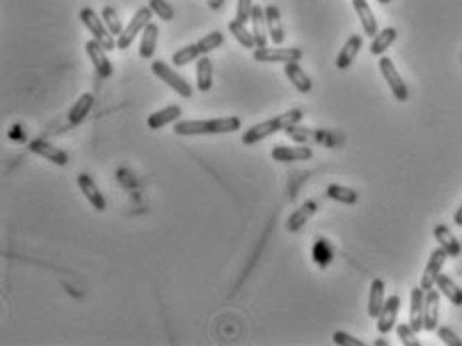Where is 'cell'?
<instances>
[{
  "instance_id": "obj_1",
  "label": "cell",
  "mask_w": 462,
  "mask_h": 346,
  "mask_svg": "<svg viewBox=\"0 0 462 346\" xmlns=\"http://www.w3.org/2000/svg\"><path fill=\"white\" fill-rule=\"evenodd\" d=\"M242 121L239 116L208 119V121H176L174 135L178 137H205V135H232L240 130Z\"/></svg>"
},
{
  "instance_id": "obj_2",
  "label": "cell",
  "mask_w": 462,
  "mask_h": 346,
  "mask_svg": "<svg viewBox=\"0 0 462 346\" xmlns=\"http://www.w3.org/2000/svg\"><path fill=\"white\" fill-rule=\"evenodd\" d=\"M302 116H305L302 110L292 108V110H286V112H282V114H278V116H273V119H268V121L258 122V124L250 126L248 130L242 132V144L253 146V144L268 139V137H273V135L280 132V130H286L292 124H298V122L302 121Z\"/></svg>"
},
{
  "instance_id": "obj_3",
  "label": "cell",
  "mask_w": 462,
  "mask_h": 346,
  "mask_svg": "<svg viewBox=\"0 0 462 346\" xmlns=\"http://www.w3.org/2000/svg\"><path fill=\"white\" fill-rule=\"evenodd\" d=\"M80 22L85 24L86 31L92 35V38H94L99 44H103L104 51H114V49H119L114 36L110 35V31L106 28L103 17H99L92 8L86 6V8L80 10Z\"/></svg>"
},
{
  "instance_id": "obj_4",
  "label": "cell",
  "mask_w": 462,
  "mask_h": 346,
  "mask_svg": "<svg viewBox=\"0 0 462 346\" xmlns=\"http://www.w3.org/2000/svg\"><path fill=\"white\" fill-rule=\"evenodd\" d=\"M153 15L154 12L151 6H142V8H138L137 15L130 18V22L126 24V28L122 31V35H120L119 40H117L119 51H126V49L135 42V38H137L140 33H144V28L151 24Z\"/></svg>"
},
{
  "instance_id": "obj_5",
  "label": "cell",
  "mask_w": 462,
  "mask_h": 346,
  "mask_svg": "<svg viewBox=\"0 0 462 346\" xmlns=\"http://www.w3.org/2000/svg\"><path fill=\"white\" fill-rule=\"evenodd\" d=\"M378 69H380V74L384 76V80H386V85L391 88V92L394 94V98H396L398 103H407V101H409V87H407V83L402 80V76H400V72L396 70L393 60H391L388 56H382V58L378 60Z\"/></svg>"
},
{
  "instance_id": "obj_6",
  "label": "cell",
  "mask_w": 462,
  "mask_h": 346,
  "mask_svg": "<svg viewBox=\"0 0 462 346\" xmlns=\"http://www.w3.org/2000/svg\"><path fill=\"white\" fill-rule=\"evenodd\" d=\"M151 69H153L154 76H158L162 83H166V85H169L176 94H180L182 98H190V96H192V92H194L192 87H190L189 83H187L176 70H172L166 62H162V60H153Z\"/></svg>"
},
{
  "instance_id": "obj_7",
  "label": "cell",
  "mask_w": 462,
  "mask_h": 346,
  "mask_svg": "<svg viewBox=\"0 0 462 346\" xmlns=\"http://www.w3.org/2000/svg\"><path fill=\"white\" fill-rule=\"evenodd\" d=\"M255 60L257 62H298L302 58L300 49H282V46H264V49H255Z\"/></svg>"
},
{
  "instance_id": "obj_8",
  "label": "cell",
  "mask_w": 462,
  "mask_h": 346,
  "mask_svg": "<svg viewBox=\"0 0 462 346\" xmlns=\"http://www.w3.org/2000/svg\"><path fill=\"white\" fill-rule=\"evenodd\" d=\"M446 259H448V254H446V250L443 246H438L436 250H432V254H430V259H428L427 268H425L422 278H420L422 291H430V288L436 286V278L443 273V266H445Z\"/></svg>"
},
{
  "instance_id": "obj_9",
  "label": "cell",
  "mask_w": 462,
  "mask_h": 346,
  "mask_svg": "<svg viewBox=\"0 0 462 346\" xmlns=\"http://www.w3.org/2000/svg\"><path fill=\"white\" fill-rule=\"evenodd\" d=\"M28 150L38 155L40 158H44V160H49V162H54L56 166H67L70 162L67 150H62V148H58V146H54V144H51V142H46V140L42 139L31 140Z\"/></svg>"
},
{
  "instance_id": "obj_10",
  "label": "cell",
  "mask_w": 462,
  "mask_h": 346,
  "mask_svg": "<svg viewBox=\"0 0 462 346\" xmlns=\"http://www.w3.org/2000/svg\"><path fill=\"white\" fill-rule=\"evenodd\" d=\"M85 51L86 54H88V58H90L94 70H96V74H99L101 78H110V76H112V62H110V58L106 56V51H104L103 44H99V42L92 38V40H88L85 44Z\"/></svg>"
},
{
  "instance_id": "obj_11",
  "label": "cell",
  "mask_w": 462,
  "mask_h": 346,
  "mask_svg": "<svg viewBox=\"0 0 462 346\" xmlns=\"http://www.w3.org/2000/svg\"><path fill=\"white\" fill-rule=\"evenodd\" d=\"M398 311H400V296L398 295L388 296L377 318V329L380 334H388V332L396 327Z\"/></svg>"
},
{
  "instance_id": "obj_12",
  "label": "cell",
  "mask_w": 462,
  "mask_h": 346,
  "mask_svg": "<svg viewBox=\"0 0 462 346\" xmlns=\"http://www.w3.org/2000/svg\"><path fill=\"white\" fill-rule=\"evenodd\" d=\"M425 298L427 291L422 286H416L411 291V312H409V325L416 332L425 330Z\"/></svg>"
},
{
  "instance_id": "obj_13",
  "label": "cell",
  "mask_w": 462,
  "mask_h": 346,
  "mask_svg": "<svg viewBox=\"0 0 462 346\" xmlns=\"http://www.w3.org/2000/svg\"><path fill=\"white\" fill-rule=\"evenodd\" d=\"M312 155L314 153L310 146H284V144H276L271 153V156L278 162H305L310 160Z\"/></svg>"
},
{
  "instance_id": "obj_14",
  "label": "cell",
  "mask_w": 462,
  "mask_h": 346,
  "mask_svg": "<svg viewBox=\"0 0 462 346\" xmlns=\"http://www.w3.org/2000/svg\"><path fill=\"white\" fill-rule=\"evenodd\" d=\"M76 180H78V187H80V191L86 196V200L90 202V207L94 208V210H99V212H104L106 210V198H104L101 189L96 187V182L86 173L78 174Z\"/></svg>"
},
{
  "instance_id": "obj_15",
  "label": "cell",
  "mask_w": 462,
  "mask_h": 346,
  "mask_svg": "<svg viewBox=\"0 0 462 346\" xmlns=\"http://www.w3.org/2000/svg\"><path fill=\"white\" fill-rule=\"evenodd\" d=\"M438 316H440V295L438 291L430 288L425 298V330L432 332L438 329Z\"/></svg>"
},
{
  "instance_id": "obj_16",
  "label": "cell",
  "mask_w": 462,
  "mask_h": 346,
  "mask_svg": "<svg viewBox=\"0 0 462 346\" xmlns=\"http://www.w3.org/2000/svg\"><path fill=\"white\" fill-rule=\"evenodd\" d=\"M180 116H182V108H180L178 104H171V106H166V108H160V110L153 112V114L146 119V126H148L151 130H160L162 126H166V124H171V122H176Z\"/></svg>"
},
{
  "instance_id": "obj_17",
  "label": "cell",
  "mask_w": 462,
  "mask_h": 346,
  "mask_svg": "<svg viewBox=\"0 0 462 346\" xmlns=\"http://www.w3.org/2000/svg\"><path fill=\"white\" fill-rule=\"evenodd\" d=\"M434 239L438 241V244L443 246L446 250V254L450 257V259H459L462 252V246L459 243V239L452 234V230L448 228L446 225H436L434 226Z\"/></svg>"
},
{
  "instance_id": "obj_18",
  "label": "cell",
  "mask_w": 462,
  "mask_h": 346,
  "mask_svg": "<svg viewBox=\"0 0 462 346\" xmlns=\"http://www.w3.org/2000/svg\"><path fill=\"white\" fill-rule=\"evenodd\" d=\"M316 210H318V205H316L314 200H307L302 207L296 208L291 216H289V220H286V230H289V232H298V230H300V228L307 225L308 220L316 214Z\"/></svg>"
},
{
  "instance_id": "obj_19",
  "label": "cell",
  "mask_w": 462,
  "mask_h": 346,
  "mask_svg": "<svg viewBox=\"0 0 462 346\" xmlns=\"http://www.w3.org/2000/svg\"><path fill=\"white\" fill-rule=\"evenodd\" d=\"M352 6H354V10H357V15H359L364 35L375 38V36L378 35V22L375 12H373V8L368 6V2H366V0H352Z\"/></svg>"
},
{
  "instance_id": "obj_20",
  "label": "cell",
  "mask_w": 462,
  "mask_h": 346,
  "mask_svg": "<svg viewBox=\"0 0 462 346\" xmlns=\"http://www.w3.org/2000/svg\"><path fill=\"white\" fill-rule=\"evenodd\" d=\"M360 49H362V36L352 35L346 42H344L343 51L339 52V56H336V69L339 70L348 69V67L354 62V58L359 56Z\"/></svg>"
},
{
  "instance_id": "obj_21",
  "label": "cell",
  "mask_w": 462,
  "mask_h": 346,
  "mask_svg": "<svg viewBox=\"0 0 462 346\" xmlns=\"http://www.w3.org/2000/svg\"><path fill=\"white\" fill-rule=\"evenodd\" d=\"M253 35H255V42H257V49H264L268 44V26H266V12L262 10V6L255 4V10H253Z\"/></svg>"
},
{
  "instance_id": "obj_22",
  "label": "cell",
  "mask_w": 462,
  "mask_h": 346,
  "mask_svg": "<svg viewBox=\"0 0 462 346\" xmlns=\"http://www.w3.org/2000/svg\"><path fill=\"white\" fill-rule=\"evenodd\" d=\"M212 83H214V67L208 54H205L196 60V88L200 92H208L212 88Z\"/></svg>"
},
{
  "instance_id": "obj_23",
  "label": "cell",
  "mask_w": 462,
  "mask_h": 346,
  "mask_svg": "<svg viewBox=\"0 0 462 346\" xmlns=\"http://www.w3.org/2000/svg\"><path fill=\"white\" fill-rule=\"evenodd\" d=\"M266 12V26H268V38L273 40L276 46H280L284 42V31H282V22H280V10L278 6L268 4L264 8Z\"/></svg>"
},
{
  "instance_id": "obj_24",
  "label": "cell",
  "mask_w": 462,
  "mask_h": 346,
  "mask_svg": "<svg viewBox=\"0 0 462 346\" xmlns=\"http://www.w3.org/2000/svg\"><path fill=\"white\" fill-rule=\"evenodd\" d=\"M284 74H286V78L291 80L298 92L307 94V92L312 90V80H310V76H308L307 72L300 69L298 62H286L284 64Z\"/></svg>"
},
{
  "instance_id": "obj_25",
  "label": "cell",
  "mask_w": 462,
  "mask_h": 346,
  "mask_svg": "<svg viewBox=\"0 0 462 346\" xmlns=\"http://www.w3.org/2000/svg\"><path fill=\"white\" fill-rule=\"evenodd\" d=\"M92 106H94V96L88 94V92H85V94L74 103V106L70 108L69 112L70 126H78V124H83V122L86 121V116L90 114Z\"/></svg>"
},
{
  "instance_id": "obj_26",
  "label": "cell",
  "mask_w": 462,
  "mask_h": 346,
  "mask_svg": "<svg viewBox=\"0 0 462 346\" xmlns=\"http://www.w3.org/2000/svg\"><path fill=\"white\" fill-rule=\"evenodd\" d=\"M384 302H386V298H384V280L375 278L373 284H370V295H368V316L370 318H378Z\"/></svg>"
},
{
  "instance_id": "obj_27",
  "label": "cell",
  "mask_w": 462,
  "mask_h": 346,
  "mask_svg": "<svg viewBox=\"0 0 462 346\" xmlns=\"http://www.w3.org/2000/svg\"><path fill=\"white\" fill-rule=\"evenodd\" d=\"M228 31H230V35L237 38V42H239L240 46H244V49H248V51H255V49H257L255 35H253V31L246 28L244 22H240L237 18L230 20V22H228Z\"/></svg>"
},
{
  "instance_id": "obj_28",
  "label": "cell",
  "mask_w": 462,
  "mask_h": 346,
  "mask_svg": "<svg viewBox=\"0 0 462 346\" xmlns=\"http://www.w3.org/2000/svg\"><path fill=\"white\" fill-rule=\"evenodd\" d=\"M156 44H158V26L151 22L140 38V46H138V54L140 58H153V54L156 52Z\"/></svg>"
},
{
  "instance_id": "obj_29",
  "label": "cell",
  "mask_w": 462,
  "mask_h": 346,
  "mask_svg": "<svg viewBox=\"0 0 462 346\" xmlns=\"http://www.w3.org/2000/svg\"><path fill=\"white\" fill-rule=\"evenodd\" d=\"M436 286H438V291H440L454 306H462V288L452 278L440 273L438 278H436Z\"/></svg>"
},
{
  "instance_id": "obj_30",
  "label": "cell",
  "mask_w": 462,
  "mask_h": 346,
  "mask_svg": "<svg viewBox=\"0 0 462 346\" xmlns=\"http://www.w3.org/2000/svg\"><path fill=\"white\" fill-rule=\"evenodd\" d=\"M312 260L316 262L318 268L330 266L332 260H334V248H332V244L328 243L326 239H318V241L314 243V246H312Z\"/></svg>"
},
{
  "instance_id": "obj_31",
  "label": "cell",
  "mask_w": 462,
  "mask_h": 346,
  "mask_svg": "<svg viewBox=\"0 0 462 346\" xmlns=\"http://www.w3.org/2000/svg\"><path fill=\"white\" fill-rule=\"evenodd\" d=\"M200 56H205V52H203L198 42H194V44H189V46H185V49L174 52V54H172V64H174V67H187L190 62H196Z\"/></svg>"
},
{
  "instance_id": "obj_32",
  "label": "cell",
  "mask_w": 462,
  "mask_h": 346,
  "mask_svg": "<svg viewBox=\"0 0 462 346\" xmlns=\"http://www.w3.org/2000/svg\"><path fill=\"white\" fill-rule=\"evenodd\" d=\"M396 28H384V31H380L375 38H373V44H370V52H373V56H380V54H384V52L388 51L391 46H393V42L396 40Z\"/></svg>"
},
{
  "instance_id": "obj_33",
  "label": "cell",
  "mask_w": 462,
  "mask_h": 346,
  "mask_svg": "<svg viewBox=\"0 0 462 346\" xmlns=\"http://www.w3.org/2000/svg\"><path fill=\"white\" fill-rule=\"evenodd\" d=\"M326 196L336 200V202H343V205H357L359 202V194L357 191L343 187V184H328L326 187Z\"/></svg>"
},
{
  "instance_id": "obj_34",
  "label": "cell",
  "mask_w": 462,
  "mask_h": 346,
  "mask_svg": "<svg viewBox=\"0 0 462 346\" xmlns=\"http://www.w3.org/2000/svg\"><path fill=\"white\" fill-rule=\"evenodd\" d=\"M103 20L104 24H106V28L110 31V35L112 36H120L122 35V31H124V26H122V20L119 18V12L112 8V6H106L103 10Z\"/></svg>"
},
{
  "instance_id": "obj_35",
  "label": "cell",
  "mask_w": 462,
  "mask_h": 346,
  "mask_svg": "<svg viewBox=\"0 0 462 346\" xmlns=\"http://www.w3.org/2000/svg\"><path fill=\"white\" fill-rule=\"evenodd\" d=\"M148 6L153 8V12L158 18H162L164 22H171L174 20V8L166 0H148Z\"/></svg>"
},
{
  "instance_id": "obj_36",
  "label": "cell",
  "mask_w": 462,
  "mask_h": 346,
  "mask_svg": "<svg viewBox=\"0 0 462 346\" xmlns=\"http://www.w3.org/2000/svg\"><path fill=\"white\" fill-rule=\"evenodd\" d=\"M396 334H398L400 343L404 346H420V340L416 338V330L412 329L411 325H398Z\"/></svg>"
},
{
  "instance_id": "obj_37",
  "label": "cell",
  "mask_w": 462,
  "mask_h": 346,
  "mask_svg": "<svg viewBox=\"0 0 462 346\" xmlns=\"http://www.w3.org/2000/svg\"><path fill=\"white\" fill-rule=\"evenodd\" d=\"M284 132H286L292 140H298V142H307V140L318 139V135H314L310 128H302V126H298V124H292V126H289Z\"/></svg>"
},
{
  "instance_id": "obj_38",
  "label": "cell",
  "mask_w": 462,
  "mask_h": 346,
  "mask_svg": "<svg viewBox=\"0 0 462 346\" xmlns=\"http://www.w3.org/2000/svg\"><path fill=\"white\" fill-rule=\"evenodd\" d=\"M253 10H255V2L253 0H239V6H237V20L240 22H248L253 17Z\"/></svg>"
},
{
  "instance_id": "obj_39",
  "label": "cell",
  "mask_w": 462,
  "mask_h": 346,
  "mask_svg": "<svg viewBox=\"0 0 462 346\" xmlns=\"http://www.w3.org/2000/svg\"><path fill=\"white\" fill-rule=\"evenodd\" d=\"M332 340H334V345H341V346H364L362 340L354 338V336H350V334H346L343 330H336V332L332 334Z\"/></svg>"
},
{
  "instance_id": "obj_40",
  "label": "cell",
  "mask_w": 462,
  "mask_h": 346,
  "mask_svg": "<svg viewBox=\"0 0 462 346\" xmlns=\"http://www.w3.org/2000/svg\"><path fill=\"white\" fill-rule=\"evenodd\" d=\"M438 338L448 346H462V340L459 338V334L452 329H448V327H440V329H438Z\"/></svg>"
},
{
  "instance_id": "obj_41",
  "label": "cell",
  "mask_w": 462,
  "mask_h": 346,
  "mask_svg": "<svg viewBox=\"0 0 462 346\" xmlns=\"http://www.w3.org/2000/svg\"><path fill=\"white\" fill-rule=\"evenodd\" d=\"M454 225L462 226V205L459 207V210L454 212Z\"/></svg>"
},
{
  "instance_id": "obj_42",
  "label": "cell",
  "mask_w": 462,
  "mask_h": 346,
  "mask_svg": "<svg viewBox=\"0 0 462 346\" xmlns=\"http://www.w3.org/2000/svg\"><path fill=\"white\" fill-rule=\"evenodd\" d=\"M224 0H208V6L212 8V10H219L221 6H223Z\"/></svg>"
},
{
  "instance_id": "obj_43",
  "label": "cell",
  "mask_w": 462,
  "mask_h": 346,
  "mask_svg": "<svg viewBox=\"0 0 462 346\" xmlns=\"http://www.w3.org/2000/svg\"><path fill=\"white\" fill-rule=\"evenodd\" d=\"M375 346H388V343H386L384 338H377V340H375Z\"/></svg>"
},
{
  "instance_id": "obj_44",
  "label": "cell",
  "mask_w": 462,
  "mask_h": 346,
  "mask_svg": "<svg viewBox=\"0 0 462 346\" xmlns=\"http://www.w3.org/2000/svg\"><path fill=\"white\" fill-rule=\"evenodd\" d=\"M377 2H380V4H388V2H393V0H377Z\"/></svg>"
},
{
  "instance_id": "obj_45",
  "label": "cell",
  "mask_w": 462,
  "mask_h": 346,
  "mask_svg": "<svg viewBox=\"0 0 462 346\" xmlns=\"http://www.w3.org/2000/svg\"><path fill=\"white\" fill-rule=\"evenodd\" d=\"M461 60H462V56H461Z\"/></svg>"
}]
</instances>
